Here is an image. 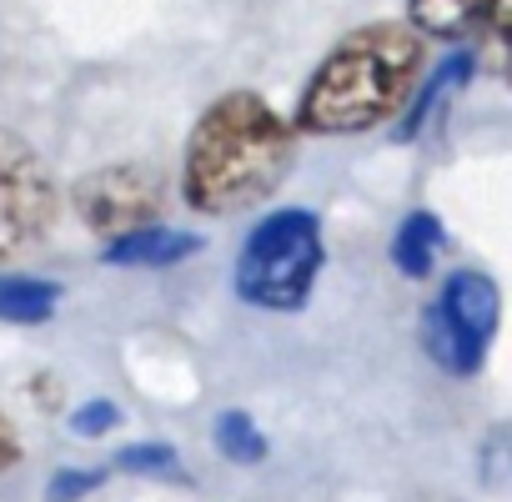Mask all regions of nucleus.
Wrapping results in <instances>:
<instances>
[{"mask_svg": "<svg viewBox=\"0 0 512 502\" xmlns=\"http://www.w3.org/2000/svg\"><path fill=\"white\" fill-rule=\"evenodd\" d=\"M297 161V126L256 91H231L201 111L181 151V191L201 216L262 206Z\"/></svg>", "mask_w": 512, "mask_h": 502, "instance_id": "obj_1", "label": "nucleus"}, {"mask_svg": "<svg viewBox=\"0 0 512 502\" xmlns=\"http://www.w3.org/2000/svg\"><path fill=\"white\" fill-rule=\"evenodd\" d=\"M427 66V41L407 21H367L347 31L312 71L297 101V131L357 136L392 121Z\"/></svg>", "mask_w": 512, "mask_h": 502, "instance_id": "obj_2", "label": "nucleus"}, {"mask_svg": "<svg viewBox=\"0 0 512 502\" xmlns=\"http://www.w3.org/2000/svg\"><path fill=\"white\" fill-rule=\"evenodd\" d=\"M322 216L302 206H282L251 226L241 241V257L231 272V287L246 307L262 312H297L307 307L317 277H322Z\"/></svg>", "mask_w": 512, "mask_h": 502, "instance_id": "obj_3", "label": "nucleus"}, {"mask_svg": "<svg viewBox=\"0 0 512 502\" xmlns=\"http://www.w3.org/2000/svg\"><path fill=\"white\" fill-rule=\"evenodd\" d=\"M497 322H502V297H497V282L487 272H452L432 307L422 312V347L427 357L452 372V377H472L497 337Z\"/></svg>", "mask_w": 512, "mask_h": 502, "instance_id": "obj_4", "label": "nucleus"}, {"mask_svg": "<svg viewBox=\"0 0 512 502\" xmlns=\"http://www.w3.org/2000/svg\"><path fill=\"white\" fill-rule=\"evenodd\" d=\"M56 226V181L41 151L0 126V267H11L51 236Z\"/></svg>", "mask_w": 512, "mask_h": 502, "instance_id": "obj_5", "label": "nucleus"}, {"mask_svg": "<svg viewBox=\"0 0 512 502\" xmlns=\"http://www.w3.org/2000/svg\"><path fill=\"white\" fill-rule=\"evenodd\" d=\"M71 201L96 236H116V231H131V226H146L161 216L166 181L146 161H116V166L81 176L71 186Z\"/></svg>", "mask_w": 512, "mask_h": 502, "instance_id": "obj_6", "label": "nucleus"}, {"mask_svg": "<svg viewBox=\"0 0 512 502\" xmlns=\"http://www.w3.org/2000/svg\"><path fill=\"white\" fill-rule=\"evenodd\" d=\"M201 251V236L191 231H176L166 221H146V226H131V231H116L106 236L101 246V262L106 267H176L186 257H196Z\"/></svg>", "mask_w": 512, "mask_h": 502, "instance_id": "obj_7", "label": "nucleus"}, {"mask_svg": "<svg viewBox=\"0 0 512 502\" xmlns=\"http://www.w3.org/2000/svg\"><path fill=\"white\" fill-rule=\"evenodd\" d=\"M507 0H407V26L422 41H472L502 26Z\"/></svg>", "mask_w": 512, "mask_h": 502, "instance_id": "obj_8", "label": "nucleus"}, {"mask_svg": "<svg viewBox=\"0 0 512 502\" xmlns=\"http://www.w3.org/2000/svg\"><path fill=\"white\" fill-rule=\"evenodd\" d=\"M437 251H442V221L432 211H407L402 226L392 231V267L412 282H427L437 267Z\"/></svg>", "mask_w": 512, "mask_h": 502, "instance_id": "obj_9", "label": "nucleus"}, {"mask_svg": "<svg viewBox=\"0 0 512 502\" xmlns=\"http://www.w3.org/2000/svg\"><path fill=\"white\" fill-rule=\"evenodd\" d=\"M61 312V287L46 277H16L0 267V322L16 327H41Z\"/></svg>", "mask_w": 512, "mask_h": 502, "instance_id": "obj_10", "label": "nucleus"}, {"mask_svg": "<svg viewBox=\"0 0 512 502\" xmlns=\"http://www.w3.org/2000/svg\"><path fill=\"white\" fill-rule=\"evenodd\" d=\"M477 71V56L472 51H457V56H447L442 66H437V76L417 91V106L407 111V121H402V131H397V141H417L432 121H437V111H442V101L447 96H457V86L467 81Z\"/></svg>", "mask_w": 512, "mask_h": 502, "instance_id": "obj_11", "label": "nucleus"}, {"mask_svg": "<svg viewBox=\"0 0 512 502\" xmlns=\"http://www.w3.org/2000/svg\"><path fill=\"white\" fill-rule=\"evenodd\" d=\"M211 437H216V452L221 457H231V462H262L267 457V437H262V427H256L246 412H221L216 422H211Z\"/></svg>", "mask_w": 512, "mask_h": 502, "instance_id": "obj_12", "label": "nucleus"}, {"mask_svg": "<svg viewBox=\"0 0 512 502\" xmlns=\"http://www.w3.org/2000/svg\"><path fill=\"white\" fill-rule=\"evenodd\" d=\"M111 467L116 472H131V477H151V482H181L186 477L171 442H131V447L116 452Z\"/></svg>", "mask_w": 512, "mask_h": 502, "instance_id": "obj_13", "label": "nucleus"}, {"mask_svg": "<svg viewBox=\"0 0 512 502\" xmlns=\"http://www.w3.org/2000/svg\"><path fill=\"white\" fill-rule=\"evenodd\" d=\"M111 477V467H61L46 487V502H81L86 492H96Z\"/></svg>", "mask_w": 512, "mask_h": 502, "instance_id": "obj_14", "label": "nucleus"}, {"mask_svg": "<svg viewBox=\"0 0 512 502\" xmlns=\"http://www.w3.org/2000/svg\"><path fill=\"white\" fill-rule=\"evenodd\" d=\"M116 422H121V407H116V402H86V407L71 412V427H76L81 437H106Z\"/></svg>", "mask_w": 512, "mask_h": 502, "instance_id": "obj_15", "label": "nucleus"}, {"mask_svg": "<svg viewBox=\"0 0 512 502\" xmlns=\"http://www.w3.org/2000/svg\"><path fill=\"white\" fill-rule=\"evenodd\" d=\"M21 457V442H16V427H11V417L0 412V472H6L11 462Z\"/></svg>", "mask_w": 512, "mask_h": 502, "instance_id": "obj_16", "label": "nucleus"}]
</instances>
